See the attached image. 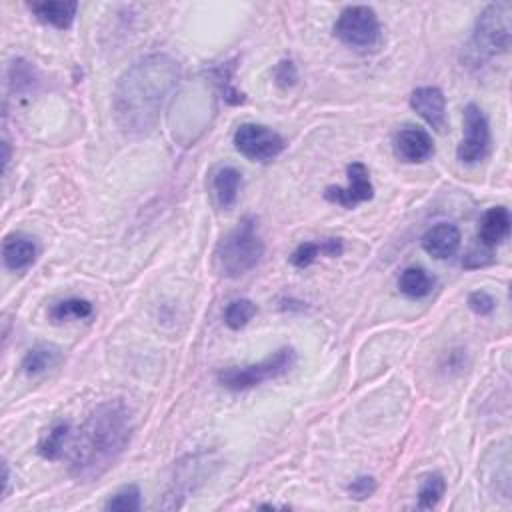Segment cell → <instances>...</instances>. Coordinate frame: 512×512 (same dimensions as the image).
<instances>
[{"label":"cell","instance_id":"cell-1","mask_svg":"<svg viewBox=\"0 0 512 512\" xmlns=\"http://www.w3.org/2000/svg\"><path fill=\"white\" fill-rule=\"evenodd\" d=\"M180 66L169 54L154 53L129 66L112 94V114L129 134H144L157 127L162 106L177 89Z\"/></svg>","mask_w":512,"mask_h":512},{"label":"cell","instance_id":"cell-2","mask_svg":"<svg viewBox=\"0 0 512 512\" xmlns=\"http://www.w3.org/2000/svg\"><path fill=\"white\" fill-rule=\"evenodd\" d=\"M132 439V417L122 401L99 404L84 420L71 449V475L82 482L101 478Z\"/></svg>","mask_w":512,"mask_h":512},{"label":"cell","instance_id":"cell-3","mask_svg":"<svg viewBox=\"0 0 512 512\" xmlns=\"http://www.w3.org/2000/svg\"><path fill=\"white\" fill-rule=\"evenodd\" d=\"M263 256L265 243L256 230V222L245 218L217 245L215 265L225 278H238L256 268Z\"/></svg>","mask_w":512,"mask_h":512},{"label":"cell","instance_id":"cell-4","mask_svg":"<svg viewBox=\"0 0 512 512\" xmlns=\"http://www.w3.org/2000/svg\"><path fill=\"white\" fill-rule=\"evenodd\" d=\"M512 5L495 3L488 5L477 18L472 33L470 51L478 63L497 59L510 51L512 43Z\"/></svg>","mask_w":512,"mask_h":512},{"label":"cell","instance_id":"cell-5","mask_svg":"<svg viewBox=\"0 0 512 512\" xmlns=\"http://www.w3.org/2000/svg\"><path fill=\"white\" fill-rule=\"evenodd\" d=\"M296 364V353L291 346L278 349L275 354H270L268 359L260 361L256 364L246 366H233V369H225L218 372V382L228 391H248L255 386L280 379Z\"/></svg>","mask_w":512,"mask_h":512},{"label":"cell","instance_id":"cell-6","mask_svg":"<svg viewBox=\"0 0 512 512\" xmlns=\"http://www.w3.org/2000/svg\"><path fill=\"white\" fill-rule=\"evenodd\" d=\"M334 36L356 51H371L381 43V23L374 8L364 5L346 6L334 24Z\"/></svg>","mask_w":512,"mask_h":512},{"label":"cell","instance_id":"cell-7","mask_svg":"<svg viewBox=\"0 0 512 512\" xmlns=\"http://www.w3.org/2000/svg\"><path fill=\"white\" fill-rule=\"evenodd\" d=\"M235 147L245 159L266 164L283 154L286 142L280 134L265 124L246 122L235 132Z\"/></svg>","mask_w":512,"mask_h":512},{"label":"cell","instance_id":"cell-8","mask_svg":"<svg viewBox=\"0 0 512 512\" xmlns=\"http://www.w3.org/2000/svg\"><path fill=\"white\" fill-rule=\"evenodd\" d=\"M490 149V127L480 106L469 104L465 109V137H462L457 157L462 164H478L487 159Z\"/></svg>","mask_w":512,"mask_h":512},{"label":"cell","instance_id":"cell-9","mask_svg":"<svg viewBox=\"0 0 512 512\" xmlns=\"http://www.w3.org/2000/svg\"><path fill=\"white\" fill-rule=\"evenodd\" d=\"M346 177H349V187H326L324 198L334 205H341L344 208H356L362 202L371 200L374 197V187L371 182V172L362 162H353L346 169Z\"/></svg>","mask_w":512,"mask_h":512},{"label":"cell","instance_id":"cell-10","mask_svg":"<svg viewBox=\"0 0 512 512\" xmlns=\"http://www.w3.org/2000/svg\"><path fill=\"white\" fill-rule=\"evenodd\" d=\"M411 106L434 130L447 129V99L439 86H419L411 94Z\"/></svg>","mask_w":512,"mask_h":512},{"label":"cell","instance_id":"cell-11","mask_svg":"<svg viewBox=\"0 0 512 512\" xmlns=\"http://www.w3.org/2000/svg\"><path fill=\"white\" fill-rule=\"evenodd\" d=\"M394 154L402 162L419 164L429 160L434 154V144L430 134L419 127H407L394 137Z\"/></svg>","mask_w":512,"mask_h":512},{"label":"cell","instance_id":"cell-12","mask_svg":"<svg viewBox=\"0 0 512 512\" xmlns=\"http://www.w3.org/2000/svg\"><path fill=\"white\" fill-rule=\"evenodd\" d=\"M38 255H41V248H38L36 240L28 235L16 233L5 238L3 243V260L5 266L13 273H23V270L31 268Z\"/></svg>","mask_w":512,"mask_h":512},{"label":"cell","instance_id":"cell-13","mask_svg":"<svg viewBox=\"0 0 512 512\" xmlns=\"http://www.w3.org/2000/svg\"><path fill=\"white\" fill-rule=\"evenodd\" d=\"M460 243H462L460 230L457 225H450V222L434 225L429 233L422 237V248L437 260L452 258L459 253Z\"/></svg>","mask_w":512,"mask_h":512},{"label":"cell","instance_id":"cell-14","mask_svg":"<svg viewBox=\"0 0 512 512\" xmlns=\"http://www.w3.org/2000/svg\"><path fill=\"white\" fill-rule=\"evenodd\" d=\"M510 235V212L507 207H492L480 220L478 240L480 245L492 250L502 245Z\"/></svg>","mask_w":512,"mask_h":512},{"label":"cell","instance_id":"cell-15","mask_svg":"<svg viewBox=\"0 0 512 512\" xmlns=\"http://www.w3.org/2000/svg\"><path fill=\"white\" fill-rule=\"evenodd\" d=\"M31 13L41 21L59 31H66L74 23L76 13H79V3H63V0H54V3H31L28 5Z\"/></svg>","mask_w":512,"mask_h":512},{"label":"cell","instance_id":"cell-16","mask_svg":"<svg viewBox=\"0 0 512 512\" xmlns=\"http://www.w3.org/2000/svg\"><path fill=\"white\" fill-rule=\"evenodd\" d=\"M344 253V245L341 238H324L321 243H303L298 245L291 255V265L295 268H308L318 256H341Z\"/></svg>","mask_w":512,"mask_h":512},{"label":"cell","instance_id":"cell-17","mask_svg":"<svg viewBox=\"0 0 512 512\" xmlns=\"http://www.w3.org/2000/svg\"><path fill=\"white\" fill-rule=\"evenodd\" d=\"M61 359H63V353L59 346L43 343V344L33 346V349L24 354L21 369L26 376L34 379V376H41L51 369H54V366L61 362Z\"/></svg>","mask_w":512,"mask_h":512},{"label":"cell","instance_id":"cell-18","mask_svg":"<svg viewBox=\"0 0 512 512\" xmlns=\"http://www.w3.org/2000/svg\"><path fill=\"white\" fill-rule=\"evenodd\" d=\"M240 187H243V175L235 167L218 169L215 179H212V190H215V197L222 208L235 205Z\"/></svg>","mask_w":512,"mask_h":512},{"label":"cell","instance_id":"cell-19","mask_svg":"<svg viewBox=\"0 0 512 512\" xmlns=\"http://www.w3.org/2000/svg\"><path fill=\"white\" fill-rule=\"evenodd\" d=\"M94 314V306L86 298H66L53 304L51 311H48V318L54 324L71 323V321H84V318H91Z\"/></svg>","mask_w":512,"mask_h":512},{"label":"cell","instance_id":"cell-20","mask_svg":"<svg viewBox=\"0 0 512 512\" xmlns=\"http://www.w3.org/2000/svg\"><path fill=\"white\" fill-rule=\"evenodd\" d=\"M399 288L404 296L409 298H424L432 293L434 278L420 266H411L402 270L399 278Z\"/></svg>","mask_w":512,"mask_h":512},{"label":"cell","instance_id":"cell-21","mask_svg":"<svg viewBox=\"0 0 512 512\" xmlns=\"http://www.w3.org/2000/svg\"><path fill=\"white\" fill-rule=\"evenodd\" d=\"M69 437H71L69 422H56L54 427L48 429L41 442H38V454L46 460H56L63 454Z\"/></svg>","mask_w":512,"mask_h":512},{"label":"cell","instance_id":"cell-22","mask_svg":"<svg viewBox=\"0 0 512 512\" xmlns=\"http://www.w3.org/2000/svg\"><path fill=\"white\" fill-rule=\"evenodd\" d=\"M36 82L38 79L33 64H28L26 61H14L11 64V71H8V84H11V91L14 94L33 92Z\"/></svg>","mask_w":512,"mask_h":512},{"label":"cell","instance_id":"cell-23","mask_svg":"<svg viewBox=\"0 0 512 512\" xmlns=\"http://www.w3.org/2000/svg\"><path fill=\"white\" fill-rule=\"evenodd\" d=\"M444 492H447V482H444L442 475L432 472V475L424 477L419 488V507L422 510H432L442 500Z\"/></svg>","mask_w":512,"mask_h":512},{"label":"cell","instance_id":"cell-24","mask_svg":"<svg viewBox=\"0 0 512 512\" xmlns=\"http://www.w3.org/2000/svg\"><path fill=\"white\" fill-rule=\"evenodd\" d=\"M256 311L258 308L253 301H248V298H238V301H233L227 306L225 323L228 328H233V331H240V328H245L250 321H253Z\"/></svg>","mask_w":512,"mask_h":512},{"label":"cell","instance_id":"cell-25","mask_svg":"<svg viewBox=\"0 0 512 512\" xmlns=\"http://www.w3.org/2000/svg\"><path fill=\"white\" fill-rule=\"evenodd\" d=\"M106 510L117 512H137L140 510V488L137 485H127L119 488L106 502Z\"/></svg>","mask_w":512,"mask_h":512},{"label":"cell","instance_id":"cell-26","mask_svg":"<svg viewBox=\"0 0 512 512\" xmlns=\"http://www.w3.org/2000/svg\"><path fill=\"white\" fill-rule=\"evenodd\" d=\"M275 81L276 84L280 86V89H293V86L298 82V72H296V66L293 61H280L276 66H275Z\"/></svg>","mask_w":512,"mask_h":512},{"label":"cell","instance_id":"cell-27","mask_svg":"<svg viewBox=\"0 0 512 512\" xmlns=\"http://www.w3.org/2000/svg\"><path fill=\"white\" fill-rule=\"evenodd\" d=\"M469 306H470V311L475 313V314L488 316V314L495 313L497 301L488 293H485V291H475V293L469 295Z\"/></svg>","mask_w":512,"mask_h":512},{"label":"cell","instance_id":"cell-28","mask_svg":"<svg viewBox=\"0 0 512 512\" xmlns=\"http://www.w3.org/2000/svg\"><path fill=\"white\" fill-rule=\"evenodd\" d=\"M376 492V480L372 477H359L349 485V495L354 500H366Z\"/></svg>","mask_w":512,"mask_h":512},{"label":"cell","instance_id":"cell-29","mask_svg":"<svg viewBox=\"0 0 512 512\" xmlns=\"http://www.w3.org/2000/svg\"><path fill=\"white\" fill-rule=\"evenodd\" d=\"M8 485H11V472H8V465H6V460H3V498L6 497V492H8Z\"/></svg>","mask_w":512,"mask_h":512},{"label":"cell","instance_id":"cell-30","mask_svg":"<svg viewBox=\"0 0 512 512\" xmlns=\"http://www.w3.org/2000/svg\"><path fill=\"white\" fill-rule=\"evenodd\" d=\"M8 160H11V150H8V142H3V170L6 172L8 169Z\"/></svg>","mask_w":512,"mask_h":512}]
</instances>
